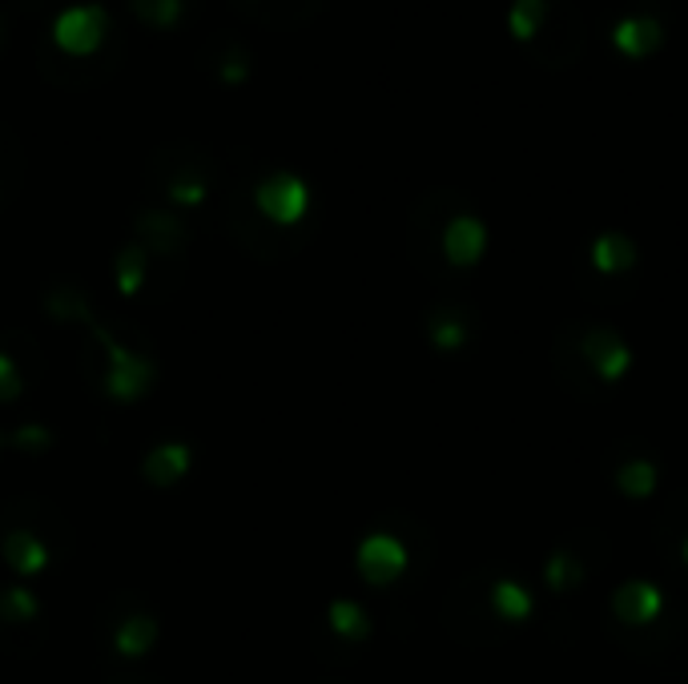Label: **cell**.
<instances>
[{
	"mask_svg": "<svg viewBox=\"0 0 688 684\" xmlns=\"http://www.w3.org/2000/svg\"><path fill=\"white\" fill-rule=\"evenodd\" d=\"M105 21H110V17H105L101 4H73V9H65L56 17L53 41L73 56H90V53H97L101 41H105Z\"/></svg>",
	"mask_w": 688,
	"mask_h": 684,
	"instance_id": "obj_1",
	"label": "cell"
},
{
	"mask_svg": "<svg viewBox=\"0 0 688 684\" xmlns=\"http://www.w3.org/2000/svg\"><path fill=\"white\" fill-rule=\"evenodd\" d=\"M306 201H311V194H306V186H302L294 174H274L258 186V206H262V214H267L270 221H278V226L299 221L302 214H306Z\"/></svg>",
	"mask_w": 688,
	"mask_h": 684,
	"instance_id": "obj_2",
	"label": "cell"
},
{
	"mask_svg": "<svg viewBox=\"0 0 688 684\" xmlns=\"http://www.w3.org/2000/svg\"><path fill=\"white\" fill-rule=\"evenodd\" d=\"M403 568H407V552H403V543L395 540V536H387V531H378V536L363 540V548H358V572L375 588L399 580Z\"/></svg>",
	"mask_w": 688,
	"mask_h": 684,
	"instance_id": "obj_3",
	"label": "cell"
},
{
	"mask_svg": "<svg viewBox=\"0 0 688 684\" xmlns=\"http://www.w3.org/2000/svg\"><path fill=\"white\" fill-rule=\"evenodd\" d=\"M660 608H665V597H660V588L648 584V580H628V584L616 588V597H612V612L624 620V624H633V629H644V624H653L660 616Z\"/></svg>",
	"mask_w": 688,
	"mask_h": 684,
	"instance_id": "obj_4",
	"label": "cell"
},
{
	"mask_svg": "<svg viewBox=\"0 0 688 684\" xmlns=\"http://www.w3.org/2000/svg\"><path fill=\"white\" fill-rule=\"evenodd\" d=\"M584 359H588L592 371H596L600 379H608V383H616V379L633 366V351H628L621 334L608 331V327H596V331L584 339Z\"/></svg>",
	"mask_w": 688,
	"mask_h": 684,
	"instance_id": "obj_5",
	"label": "cell"
},
{
	"mask_svg": "<svg viewBox=\"0 0 688 684\" xmlns=\"http://www.w3.org/2000/svg\"><path fill=\"white\" fill-rule=\"evenodd\" d=\"M488 250V230H483V221L463 214L456 218L451 226L444 230V255L451 266H476Z\"/></svg>",
	"mask_w": 688,
	"mask_h": 684,
	"instance_id": "obj_6",
	"label": "cell"
},
{
	"mask_svg": "<svg viewBox=\"0 0 688 684\" xmlns=\"http://www.w3.org/2000/svg\"><path fill=\"white\" fill-rule=\"evenodd\" d=\"M665 41V29L653 21V17H624L616 24V33H612V44L621 49L624 56H633V61H644V56H653Z\"/></svg>",
	"mask_w": 688,
	"mask_h": 684,
	"instance_id": "obj_7",
	"label": "cell"
},
{
	"mask_svg": "<svg viewBox=\"0 0 688 684\" xmlns=\"http://www.w3.org/2000/svg\"><path fill=\"white\" fill-rule=\"evenodd\" d=\"M633 262H636V246L628 242L624 234L608 230L592 242V266H596L600 274H621V270H628Z\"/></svg>",
	"mask_w": 688,
	"mask_h": 684,
	"instance_id": "obj_8",
	"label": "cell"
},
{
	"mask_svg": "<svg viewBox=\"0 0 688 684\" xmlns=\"http://www.w3.org/2000/svg\"><path fill=\"white\" fill-rule=\"evenodd\" d=\"M491 604H496V612H500L503 620H511V624H520V620L532 616V592L520 584V580H500V584L491 588Z\"/></svg>",
	"mask_w": 688,
	"mask_h": 684,
	"instance_id": "obj_9",
	"label": "cell"
},
{
	"mask_svg": "<svg viewBox=\"0 0 688 684\" xmlns=\"http://www.w3.org/2000/svg\"><path fill=\"white\" fill-rule=\"evenodd\" d=\"M145 379H149V366H145L142 359L117 354V363H113V375H110V391L117 398H134V395H142Z\"/></svg>",
	"mask_w": 688,
	"mask_h": 684,
	"instance_id": "obj_10",
	"label": "cell"
},
{
	"mask_svg": "<svg viewBox=\"0 0 688 684\" xmlns=\"http://www.w3.org/2000/svg\"><path fill=\"white\" fill-rule=\"evenodd\" d=\"M616 487H621L628 499H648L656 491V464H648V459H628V464L616 471Z\"/></svg>",
	"mask_w": 688,
	"mask_h": 684,
	"instance_id": "obj_11",
	"label": "cell"
},
{
	"mask_svg": "<svg viewBox=\"0 0 688 684\" xmlns=\"http://www.w3.org/2000/svg\"><path fill=\"white\" fill-rule=\"evenodd\" d=\"M544 12H548V0H515L508 12V29L515 41H532L540 33V24H544Z\"/></svg>",
	"mask_w": 688,
	"mask_h": 684,
	"instance_id": "obj_12",
	"label": "cell"
},
{
	"mask_svg": "<svg viewBox=\"0 0 688 684\" xmlns=\"http://www.w3.org/2000/svg\"><path fill=\"white\" fill-rule=\"evenodd\" d=\"M4 560L17 568V572H37L41 563H45V548L33 540V536H24V531H17V536H9V543H4Z\"/></svg>",
	"mask_w": 688,
	"mask_h": 684,
	"instance_id": "obj_13",
	"label": "cell"
},
{
	"mask_svg": "<svg viewBox=\"0 0 688 684\" xmlns=\"http://www.w3.org/2000/svg\"><path fill=\"white\" fill-rule=\"evenodd\" d=\"M137 21L154 24V29H169L181 17V0H129Z\"/></svg>",
	"mask_w": 688,
	"mask_h": 684,
	"instance_id": "obj_14",
	"label": "cell"
},
{
	"mask_svg": "<svg viewBox=\"0 0 688 684\" xmlns=\"http://www.w3.org/2000/svg\"><path fill=\"white\" fill-rule=\"evenodd\" d=\"M186 467H189L186 447H161V452L149 455L145 471H149V479H161V484H169V479H178Z\"/></svg>",
	"mask_w": 688,
	"mask_h": 684,
	"instance_id": "obj_15",
	"label": "cell"
},
{
	"mask_svg": "<svg viewBox=\"0 0 688 684\" xmlns=\"http://www.w3.org/2000/svg\"><path fill=\"white\" fill-rule=\"evenodd\" d=\"M157 624L149 616H129V624L122 629V636H117V644H122V652H129V656H137V652L149 649V641H154Z\"/></svg>",
	"mask_w": 688,
	"mask_h": 684,
	"instance_id": "obj_16",
	"label": "cell"
},
{
	"mask_svg": "<svg viewBox=\"0 0 688 684\" xmlns=\"http://www.w3.org/2000/svg\"><path fill=\"white\" fill-rule=\"evenodd\" d=\"M331 629L343 632V636H363L367 632V616H363V608L351 604V600H338L331 608Z\"/></svg>",
	"mask_w": 688,
	"mask_h": 684,
	"instance_id": "obj_17",
	"label": "cell"
},
{
	"mask_svg": "<svg viewBox=\"0 0 688 684\" xmlns=\"http://www.w3.org/2000/svg\"><path fill=\"white\" fill-rule=\"evenodd\" d=\"M576 580H580V563L572 560V552H555L552 560H548V584H552L555 592L572 588Z\"/></svg>",
	"mask_w": 688,
	"mask_h": 684,
	"instance_id": "obj_18",
	"label": "cell"
},
{
	"mask_svg": "<svg viewBox=\"0 0 688 684\" xmlns=\"http://www.w3.org/2000/svg\"><path fill=\"white\" fill-rule=\"evenodd\" d=\"M431 339L439 342V346H459V342L467 339V331H463V322H456V319H435V331H431Z\"/></svg>",
	"mask_w": 688,
	"mask_h": 684,
	"instance_id": "obj_19",
	"label": "cell"
},
{
	"mask_svg": "<svg viewBox=\"0 0 688 684\" xmlns=\"http://www.w3.org/2000/svg\"><path fill=\"white\" fill-rule=\"evenodd\" d=\"M218 73H222V81H230V85L246 81V53L242 49H230V53L222 56V65H218Z\"/></svg>",
	"mask_w": 688,
	"mask_h": 684,
	"instance_id": "obj_20",
	"label": "cell"
},
{
	"mask_svg": "<svg viewBox=\"0 0 688 684\" xmlns=\"http://www.w3.org/2000/svg\"><path fill=\"white\" fill-rule=\"evenodd\" d=\"M137 278H142V250L129 246L122 255V287L125 290H137Z\"/></svg>",
	"mask_w": 688,
	"mask_h": 684,
	"instance_id": "obj_21",
	"label": "cell"
},
{
	"mask_svg": "<svg viewBox=\"0 0 688 684\" xmlns=\"http://www.w3.org/2000/svg\"><path fill=\"white\" fill-rule=\"evenodd\" d=\"M0 395L9 398V395H17V375H12V363L0 354Z\"/></svg>",
	"mask_w": 688,
	"mask_h": 684,
	"instance_id": "obj_22",
	"label": "cell"
},
{
	"mask_svg": "<svg viewBox=\"0 0 688 684\" xmlns=\"http://www.w3.org/2000/svg\"><path fill=\"white\" fill-rule=\"evenodd\" d=\"M685 563H688V540H685Z\"/></svg>",
	"mask_w": 688,
	"mask_h": 684,
	"instance_id": "obj_23",
	"label": "cell"
}]
</instances>
